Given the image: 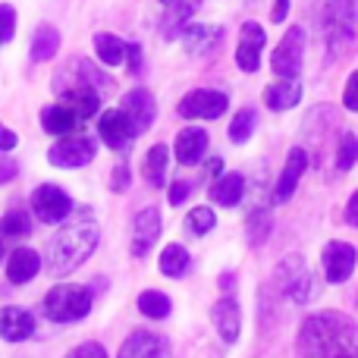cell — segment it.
Returning a JSON list of instances; mask_svg holds the SVG:
<instances>
[{
    "label": "cell",
    "instance_id": "4316f807",
    "mask_svg": "<svg viewBox=\"0 0 358 358\" xmlns=\"http://www.w3.org/2000/svg\"><path fill=\"white\" fill-rule=\"evenodd\" d=\"M264 101L271 110H286V107H296L302 101V85L296 79H283L277 85H271L264 92Z\"/></svg>",
    "mask_w": 358,
    "mask_h": 358
},
{
    "label": "cell",
    "instance_id": "d6a6232c",
    "mask_svg": "<svg viewBox=\"0 0 358 358\" xmlns=\"http://www.w3.org/2000/svg\"><path fill=\"white\" fill-rule=\"evenodd\" d=\"M255 123H258V117H255V110H252V107H242V110L233 117V123H229V138H233L236 145L248 142V138H252Z\"/></svg>",
    "mask_w": 358,
    "mask_h": 358
},
{
    "label": "cell",
    "instance_id": "8d00e7d4",
    "mask_svg": "<svg viewBox=\"0 0 358 358\" xmlns=\"http://www.w3.org/2000/svg\"><path fill=\"white\" fill-rule=\"evenodd\" d=\"M13 31H16V13L10 3H0V44L10 41Z\"/></svg>",
    "mask_w": 358,
    "mask_h": 358
},
{
    "label": "cell",
    "instance_id": "484cf974",
    "mask_svg": "<svg viewBox=\"0 0 358 358\" xmlns=\"http://www.w3.org/2000/svg\"><path fill=\"white\" fill-rule=\"evenodd\" d=\"M201 6V0H167V16H164V35L176 38L185 29L195 10Z\"/></svg>",
    "mask_w": 358,
    "mask_h": 358
},
{
    "label": "cell",
    "instance_id": "b9f144b4",
    "mask_svg": "<svg viewBox=\"0 0 358 358\" xmlns=\"http://www.w3.org/2000/svg\"><path fill=\"white\" fill-rule=\"evenodd\" d=\"M16 142H19L16 132L6 129V126L0 123V151H13V148H16Z\"/></svg>",
    "mask_w": 358,
    "mask_h": 358
},
{
    "label": "cell",
    "instance_id": "8fae6325",
    "mask_svg": "<svg viewBox=\"0 0 358 358\" xmlns=\"http://www.w3.org/2000/svg\"><path fill=\"white\" fill-rule=\"evenodd\" d=\"M239 35H242V41L236 48V63H239L242 73H255L261 66V50H264L267 35L258 22H245Z\"/></svg>",
    "mask_w": 358,
    "mask_h": 358
},
{
    "label": "cell",
    "instance_id": "d6986e66",
    "mask_svg": "<svg viewBox=\"0 0 358 358\" xmlns=\"http://www.w3.org/2000/svg\"><path fill=\"white\" fill-rule=\"evenodd\" d=\"M101 98H104V94H101L98 88H88V85L60 88V101H63L66 107H73L79 120H92L94 113L101 110Z\"/></svg>",
    "mask_w": 358,
    "mask_h": 358
},
{
    "label": "cell",
    "instance_id": "9a60e30c",
    "mask_svg": "<svg viewBox=\"0 0 358 358\" xmlns=\"http://www.w3.org/2000/svg\"><path fill=\"white\" fill-rule=\"evenodd\" d=\"M117 358H170V346L164 336L148 334V330H136V334L123 343Z\"/></svg>",
    "mask_w": 358,
    "mask_h": 358
},
{
    "label": "cell",
    "instance_id": "30bf717a",
    "mask_svg": "<svg viewBox=\"0 0 358 358\" xmlns=\"http://www.w3.org/2000/svg\"><path fill=\"white\" fill-rule=\"evenodd\" d=\"M321 264H324V277H327L330 283H346L355 271V248L349 245V242H330V245L324 248Z\"/></svg>",
    "mask_w": 358,
    "mask_h": 358
},
{
    "label": "cell",
    "instance_id": "74e56055",
    "mask_svg": "<svg viewBox=\"0 0 358 358\" xmlns=\"http://www.w3.org/2000/svg\"><path fill=\"white\" fill-rule=\"evenodd\" d=\"M66 358H107V352H104V346H98V343H82V346H76Z\"/></svg>",
    "mask_w": 358,
    "mask_h": 358
},
{
    "label": "cell",
    "instance_id": "4dcf8cb0",
    "mask_svg": "<svg viewBox=\"0 0 358 358\" xmlns=\"http://www.w3.org/2000/svg\"><path fill=\"white\" fill-rule=\"evenodd\" d=\"M189 267H192L189 252H185L182 245H176V242L161 252V273H164V277H185V273H189Z\"/></svg>",
    "mask_w": 358,
    "mask_h": 358
},
{
    "label": "cell",
    "instance_id": "f546056e",
    "mask_svg": "<svg viewBox=\"0 0 358 358\" xmlns=\"http://www.w3.org/2000/svg\"><path fill=\"white\" fill-rule=\"evenodd\" d=\"M57 48H60V31L54 25H38L35 38H31V60H50L57 54Z\"/></svg>",
    "mask_w": 358,
    "mask_h": 358
},
{
    "label": "cell",
    "instance_id": "7a4b0ae2",
    "mask_svg": "<svg viewBox=\"0 0 358 358\" xmlns=\"http://www.w3.org/2000/svg\"><path fill=\"white\" fill-rule=\"evenodd\" d=\"M299 358H358V324L336 311L311 315L299 330Z\"/></svg>",
    "mask_w": 358,
    "mask_h": 358
},
{
    "label": "cell",
    "instance_id": "44dd1931",
    "mask_svg": "<svg viewBox=\"0 0 358 358\" xmlns=\"http://www.w3.org/2000/svg\"><path fill=\"white\" fill-rule=\"evenodd\" d=\"M220 35H223L220 25H189V29L179 31V38H182V44H185V54H192V57L208 54Z\"/></svg>",
    "mask_w": 358,
    "mask_h": 358
},
{
    "label": "cell",
    "instance_id": "836d02e7",
    "mask_svg": "<svg viewBox=\"0 0 358 358\" xmlns=\"http://www.w3.org/2000/svg\"><path fill=\"white\" fill-rule=\"evenodd\" d=\"M214 223H217V217L210 208H195V210H189V217H185V227H189V233H195V236L210 233Z\"/></svg>",
    "mask_w": 358,
    "mask_h": 358
},
{
    "label": "cell",
    "instance_id": "e0dca14e",
    "mask_svg": "<svg viewBox=\"0 0 358 358\" xmlns=\"http://www.w3.org/2000/svg\"><path fill=\"white\" fill-rule=\"evenodd\" d=\"M38 271H41V258H38V252L29 245H16L10 252V258H6V280L16 286L35 280Z\"/></svg>",
    "mask_w": 358,
    "mask_h": 358
},
{
    "label": "cell",
    "instance_id": "5b68a950",
    "mask_svg": "<svg viewBox=\"0 0 358 358\" xmlns=\"http://www.w3.org/2000/svg\"><path fill=\"white\" fill-rule=\"evenodd\" d=\"M94 151H98V145H94L92 136H73V132H69V138H60L57 145H50L48 161L54 164V167L76 170V167H85V164H92Z\"/></svg>",
    "mask_w": 358,
    "mask_h": 358
},
{
    "label": "cell",
    "instance_id": "9c48e42d",
    "mask_svg": "<svg viewBox=\"0 0 358 358\" xmlns=\"http://www.w3.org/2000/svg\"><path fill=\"white\" fill-rule=\"evenodd\" d=\"M161 210L157 208H145L136 214V223H132V255L136 258H145V255L155 248V242L161 239Z\"/></svg>",
    "mask_w": 358,
    "mask_h": 358
},
{
    "label": "cell",
    "instance_id": "7c38bea8",
    "mask_svg": "<svg viewBox=\"0 0 358 358\" xmlns=\"http://www.w3.org/2000/svg\"><path fill=\"white\" fill-rule=\"evenodd\" d=\"M98 136L110 145L113 151H123L129 148V142L136 138V129H132L129 117L123 110H104L98 120Z\"/></svg>",
    "mask_w": 358,
    "mask_h": 358
},
{
    "label": "cell",
    "instance_id": "e575fe53",
    "mask_svg": "<svg viewBox=\"0 0 358 358\" xmlns=\"http://www.w3.org/2000/svg\"><path fill=\"white\" fill-rule=\"evenodd\" d=\"M267 233H271V214L267 210H252V217H248V242L261 245L267 239Z\"/></svg>",
    "mask_w": 358,
    "mask_h": 358
},
{
    "label": "cell",
    "instance_id": "f1b7e54d",
    "mask_svg": "<svg viewBox=\"0 0 358 358\" xmlns=\"http://www.w3.org/2000/svg\"><path fill=\"white\" fill-rule=\"evenodd\" d=\"M167 161H170V151L167 145H155V148L145 155V179H148L155 189H161L167 182Z\"/></svg>",
    "mask_w": 358,
    "mask_h": 358
},
{
    "label": "cell",
    "instance_id": "bcb514c9",
    "mask_svg": "<svg viewBox=\"0 0 358 358\" xmlns=\"http://www.w3.org/2000/svg\"><path fill=\"white\" fill-rule=\"evenodd\" d=\"M126 57H129V69H132V73H138V69H142V50H138L136 48V44H129V54H126Z\"/></svg>",
    "mask_w": 358,
    "mask_h": 358
},
{
    "label": "cell",
    "instance_id": "60d3db41",
    "mask_svg": "<svg viewBox=\"0 0 358 358\" xmlns=\"http://www.w3.org/2000/svg\"><path fill=\"white\" fill-rule=\"evenodd\" d=\"M16 173H19V164L10 161V157H0V182H10Z\"/></svg>",
    "mask_w": 358,
    "mask_h": 358
},
{
    "label": "cell",
    "instance_id": "7402d4cb",
    "mask_svg": "<svg viewBox=\"0 0 358 358\" xmlns=\"http://www.w3.org/2000/svg\"><path fill=\"white\" fill-rule=\"evenodd\" d=\"M79 123H82V120L76 117V110H73V107H66L63 101L41 110V126H44V132H50V136H69V132H73Z\"/></svg>",
    "mask_w": 358,
    "mask_h": 358
},
{
    "label": "cell",
    "instance_id": "2e32d148",
    "mask_svg": "<svg viewBox=\"0 0 358 358\" xmlns=\"http://www.w3.org/2000/svg\"><path fill=\"white\" fill-rule=\"evenodd\" d=\"M355 35V3L352 0H336L327 10V41H352Z\"/></svg>",
    "mask_w": 358,
    "mask_h": 358
},
{
    "label": "cell",
    "instance_id": "52a82bcc",
    "mask_svg": "<svg viewBox=\"0 0 358 358\" xmlns=\"http://www.w3.org/2000/svg\"><path fill=\"white\" fill-rule=\"evenodd\" d=\"M302 57H305V31L299 25H292L283 41L277 44V50H273L271 66L280 79H296L299 69H302Z\"/></svg>",
    "mask_w": 358,
    "mask_h": 358
},
{
    "label": "cell",
    "instance_id": "f35d334b",
    "mask_svg": "<svg viewBox=\"0 0 358 358\" xmlns=\"http://www.w3.org/2000/svg\"><path fill=\"white\" fill-rule=\"evenodd\" d=\"M343 104H346L349 110H358V73L349 76L346 92H343Z\"/></svg>",
    "mask_w": 358,
    "mask_h": 358
},
{
    "label": "cell",
    "instance_id": "d590c367",
    "mask_svg": "<svg viewBox=\"0 0 358 358\" xmlns=\"http://www.w3.org/2000/svg\"><path fill=\"white\" fill-rule=\"evenodd\" d=\"M355 161H358V138L346 132V136L340 138V148H336V167H340L343 173H346V170L352 167Z\"/></svg>",
    "mask_w": 358,
    "mask_h": 358
},
{
    "label": "cell",
    "instance_id": "6da1fadb",
    "mask_svg": "<svg viewBox=\"0 0 358 358\" xmlns=\"http://www.w3.org/2000/svg\"><path fill=\"white\" fill-rule=\"evenodd\" d=\"M101 229L98 220L92 217V210L82 208L76 214H69L63 220V227L50 236L48 242V258H44V267H48L50 277H66L76 267H82L92 252L98 248Z\"/></svg>",
    "mask_w": 358,
    "mask_h": 358
},
{
    "label": "cell",
    "instance_id": "c3c4849f",
    "mask_svg": "<svg viewBox=\"0 0 358 358\" xmlns=\"http://www.w3.org/2000/svg\"><path fill=\"white\" fill-rule=\"evenodd\" d=\"M164 3H167V0H164Z\"/></svg>",
    "mask_w": 358,
    "mask_h": 358
},
{
    "label": "cell",
    "instance_id": "7bdbcfd3",
    "mask_svg": "<svg viewBox=\"0 0 358 358\" xmlns=\"http://www.w3.org/2000/svg\"><path fill=\"white\" fill-rule=\"evenodd\" d=\"M346 223L349 227H358V192L349 198V204H346Z\"/></svg>",
    "mask_w": 358,
    "mask_h": 358
},
{
    "label": "cell",
    "instance_id": "603a6c76",
    "mask_svg": "<svg viewBox=\"0 0 358 358\" xmlns=\"http://www.w3.org/2000/svg\"><path fill=\"white\" fill-rule=\"evenodd\" d=\"M31 233V217L25 210H10V214L0 217V258L10 245H16L22 236Z\"/></svg>",
    "mask_w": 358,
    "mask_h": 358
},
{
    "label": "cell",
    "instance_id": "f6af8a7d",
    "mask_svg": "<svg viewBox=\"0 0 358 358\" xmlns=\"http://www.w3.org/2000/svg\"><path fill=\"white\" fill-rule=\"evenodd\" d=\"M286 10H289V0H277V3H273L271 19H273V22H283V19H286Z\"/></svg>",
    "mask_w": 358,
    "mask_h": 358
},
{
    "label": "cell",
    "instance_id": "ab89813d",
    "mask_svg": "<svg viewBox=\"0 0 358 358\" xmlns=\"http://www.w3.org/2000/svg\"><path fill=\"white\" fill-rule=\"evenodd\" d=\"M189 192H192L189 182H173L170 185V204H182L189 198Z\"/></svg>",
    "mask_w": 358,
    "mask_h": 358
},
{
    "label": "cell",
    "instance_id": "83f0119b",
    "mask_svg": "<svg viewBox=\"0 0 358 358\" xmlns=\"http://www.w3.org/2000/svg\"><path fill=\"white\" fill-rule=\"evenodd\" d=\"M94 50H98L101 63L120 66V63L126 60V54H129V44H126L123 38L110 35V31H101V35H94Z\"/></svg>",
    "mask_w": 358,
    "mask_h": 358
},
{
    "label": "cell",
    "instance_id": "d4e9b609",
    "mask_svg": "<svg viewBox=\"0 0 358 358\" xmlns=\"http://www.w3.org/2000/svg\"><path fill=\"white\" fill-rule=\"evenodd\" d=\"M208 192H210V201L223 204V208H233V204H239L242 195H245V179L239 173H227L217 179Z\"/></svg>",
    "mask_w": 358,
    "mask_h": 358
},
{
    "label": "cell",
    "instance_id": "ba28073f",
    "mask_svg": "<svg viewBox=\"0 0 358 358\" xmlns=\"http://www.w3.org/2000/svg\"><path fill=\"white\" fill-rule=\"evenodd\" d=\"M31 210H35L38 220H44V223H60L73 214V198L54 182L38 185L35 195H31Z\"/></svg>",
    "mask_w": 358,
    "mask_h": 358
},
{
    "label": "cell",
    "instance_id": "ac0fdd59",
    "mask_svg": "<svg viewBox=\"0 0 358 358\" xmlns=\"http://www.w3.org/2000/svg\"><path fill=\"white\" fill-rule=\"evenodd\" d=\"M210 321H214V327H217V334H220L223 343H236V340H239L242 315H239V305H236V299L223 296L220 302L210 308Z\"/></svg>",
    "mask_w": 358,
    "mask_h": 358
},
{
    "label": "cell",
    "instance_id": "4fadbf2b",
    "mask_svg": "<svg viewBox=\"0 0 358 358\" xmlns=\"http://www.w3.org/2000/svg\"><path fill=\"white\" fill-rule=\"evenodd\" d=\"M120 110L129 117L132 129H136V136H138V132H145L151 123H155L157 107H155V98H151L145 88H132V92L123 94V104H120Z\"/></svg>",
    "mask_w": 358,
    "mask_h": 358
},
{
    "label": "cell",
    "instance_id": "ee69618b",
    "mask_svg": "<svg viewBox=\"0 0 358 358\" xmlns=\"http://www.w3.org/2000/svg\"><path fill=\"white\" fill-rule=\"evenodd\" d=\"M126 182H129V170H126V164H120L117 173H113V189L123 192V189H126Z\"/></svg>",
    "mask_w": 358,
    "mask_h": 358
},
{
    "label": "cell",
    "instance_id": "5bb4252c",
    "mask_svg": "<svg viewBox=\"0 0 358 358\" xmlns=\"http://www.w3.org/2000/svg\"><path fill=\"white\" fill-rule=\"evenodd\" d=\"M305 170H308V155H305L302 148H292L289 157H286L283 173H280L277 185H273V201H277V204L289 201L292 192H296V185H299V179L305 176Z\"/></svg>",
    "mask_w": 358,
    "mask_h": 358
},
{
    "label": "cell",
    "instance_id": "cb8c5ba5",
    "mask_svg": "<svg viewBox=\"0 0 358 358\" xmlns=\"http://www.w3.org/2000/svg\"><path fill=\"white\" fill-rule=\"evenodd\" d=\"M208 148V132L198 129V126H189L176 136V157L179 164H198Z\"/></svg>",
    "mask_w": 358,
    "mask_h": 358
},
{
    "label": "cell",
    "instance_id": "277c9868",
    "mask_svg": "<svg viewBox=\"0 0 358 358\" xmlns=\"http://www.w3.org/2000/svg\"><path fill=\"white\" fill-rule=\"evenodd\" d=\"M92 311V289L88 286H54L44 296V315L54 324H73Z\"/></svg>",
    "mask_w": 358,
    "mask_h": 358
},
{
    "label": "cell",
    "instance_id": "8992f818",
    "mask_svg": "<svg viewBox=\"0 0 358 358\" xmlns=\"http://www.w3.org/2000/svg\"><path fill=\"white\" fill-rule=\"evenodd\" d=\"M229 101L223 92L214 88H195L179 101V117L182 120H217L220 113H227Z\"/></svg>",
    "mask_w": 358,
    "mask_h": 358
},
{
    "label": "cell",
    "instance_id": "3957f363",
    "mask_svg": "<svg viewBox=\"0 0 358 358\" xmlns=\"http://www.w3.org/2000/svg\"><path fill=\"white\" fill-rule=\"evenodd\" d=\"M273 280H277V289L296 305H308L311 299H317V289H321L315 271L308 267V261L302 255H286L273 271Z\"/></svg>",
    "mask_w": 358,
    "mask_h": 358
},
{
    "label": "cell",
    "instance_id": "7dc6e473",
    "mask_svg": "<svg viewBox=\"0 0 358 358\" xmlns=\"http://www.w3.org/2000/svg\"><path fill=\"white\" fill-rule=\"evenodd\" d=\"M220 170H223V161H210V173L220 176Z\"/></svg>",
    "mask_w": 358,
    "mask_h": 358
},
{
    "label": "cell",
    "instance_id": "1f68e13d",
    "mask_svg": "<svg viewBox=\"0 0 358 358\" xmlns=\"http://www.w3.org/2000/svg\"><path fill=\"white\" fill-rule=\"evenodd\" d=\"M170 308H173V302H170L164 292H157V289H145L142 296H138V311H142L145 317L164 321V317L170 315Z\"/></svg>",
    "mask_w": 358,
    "mask_h": 358
},
{
    "label": "cell",
    "instance_id": "ffe728a7",
    "mask_svg": "<svg viewBox=\"0 0 358 358\" xmlns=\"http://www.w3.org/2000/svg\"><path fill=\"white\" fill-rule=\"evenodd\" d=\"M35 334V317L25 308H3L0 311V336L6 343H22Z\"/></svg>",
    "mask_w": 358,
    "mask_h": 358
}]
</instances>
